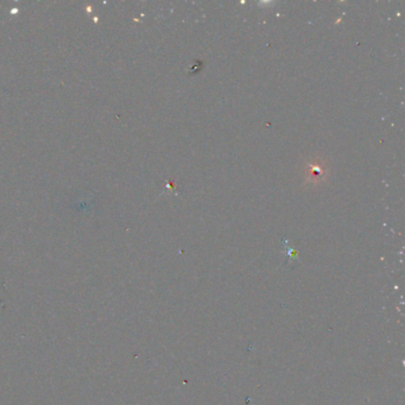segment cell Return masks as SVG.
<instances>
[{
	"label": "cell",
	"mask_w": 405,
	"mask_h": 405,
	"mask_svg": "<svg viewBox=\"0 0 405 405\" xmlns=\"http://www.w3.org/2000/svg\"><path fill=\"white\" fill-rule=\"evenodd\" d=\"M327 170L325 166H322V163H316L312 164V166H309V169H308V175H309V180H322L325 177Z\"/></svg>",
	"instance_id": "obj_1"
}]
</instances>
